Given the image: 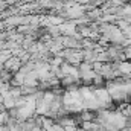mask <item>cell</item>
Wrapping results in <instances>:
<instances>
[{
    "label": "cell",
    "instance_id": "obj_1",
    "mask_svg": "<svg viewBox=\"0 0 131 131\" xmlns=\"http://www.w3.org/2000/svg\"><path fill=\"white\" fill-rule=\"evenodd\" d=\"M21 66H23V63H21V60L18 58V57H15V55H12L6 63H5V69H8L9 72H12L14 75L17 73V72H20V69H21Z\"/></svg>",
    "mask_w": 131,
    "mask_h": 131
},
{
    "label": "cell",
    "instance_id": "obj_2",
    "mask_svg": "<svg viewBox=\"0 0 131 131\" xmlns=\"http://www.w3.org/2000/svg\"><path fill=\"white\" fill-rule=\"evenodd\" d=\"M9 111L8 110H5V111H0V125H6L8 124V121H9Z\"/></svg>",
    "mask_w": 131,
    "mask_h": 131
}]
</instances>
